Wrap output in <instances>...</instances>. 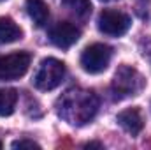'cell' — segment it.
I'll use <instances>...</instances> for the list:
<instances>
[{"label": "cell", "instance_id": "obj_15", "mask_svg": "<svg viewBox=\"0 0 151 150\" xmlns=\"http://www.w3.org/2000/svg\"><path fill=\"white\" fill-rule=\"evenodd\" d=\"M0 2H2V0H0Z\"/></svg>", "mask_w": 151, "mask_h": 150}, {"label": "cell", "instance_id": "obj_13", "mask_svg": "<svg viewBox=\"0 0 151 150\" xmlns=\"http://www.w3.org/2000/svg\"><path fill=\"white\" fill-rule=\"evenodd\" d=\"M12 149H19V150H23V149H40V145L39 143H35L34 140H18V141H14L12 143Z\"/></svg>", "mask_w": 151, "mask_h": 150}, {"label": "cell", "instance_id": "obj_3", "mask_svg": "<svg viewBox=\"0 0 151 150\" xmlns=\"http://www.w3.org/2000/svg\"><path fill=\"white\" fill-rule=\"evenodd\" d=\"M63 78H65V64L58 58L49 57L39 64L37 73L34 76V85L39 90L49 92V90H55L56 87H60Z\"/></svg>", "mask_w": 151, "mask_h": 150}, {"label": "cell", "instance_id": "obj_10", "mask_svg": "<svg viewBox=\"0 0 151 150\" xmlns=\"http://www.w3.org/2000/svg\"><path fill=\"white\" fill-rule=\"evenodd\" d=\"M27 12L37 27L46 25L49 18V7L44 0H27Z\"/></svg>", "mask_w": 151, "mask_h": 150}, {"label": "cell", "instance_id": "obj_7", "mask_svg": "<svg viewBox=\"0 0 151 150\" xmlns=\"http://www.w3.org/2000/svg\"><path fill=\"white\" fill-rule=\"evenodd\" d=\"M79 37H81V30L74 23H69V21H62V23L55 25L49 32L51 42L58 48H70L72 44L79 41Z\"/></svg>", "mask_w": 151, "mask_h": 150}, {"label": "cell", "instance_id": "obj_9", "mask_svg": "<svg viewBox=\"0 0 151 150\" xmlns=\"http://www.w3.org/2000/svg\"><path fill=\"white\" fill-rule=\"evenodd\" d=\"M21 37L23 30L19 28V25L7 16H0V44H11Z\"/></svg>", "mask_w": 151, "mask_h": 150}, {"label": "cell", "instance_id": "obj_6", "mask_svg": "<svg viewBox=\"0 0 151 150\" xmlns=\"http://www.w3.org/2000/svg\"><path fill=\"white\" fill-rule=\"evenodd\" d=\"M99 30L106 36H113V37H118V36H123L128 32L130 25H132V20L128 14L121 12V11H114V9H106L100 12L99 16Z\"/></svg>", "mask_w": 151, "mask_h": 150}, {"label": "cell", "instance_id": "obj_2", "mask_svg": "<svg viewBox=\"0 0 151 150\" xmlns=\"http://www.w3.org/2000/svg\"><path fill=\"white\" fill-rule=\"evenodd\" d=\"M146 81L142 74L130 67V66H121L113 78V94L116 99H125V97H132L137 95L142 88H144Z\"/></svg>", "mask_w": 151, "mask_h": 150}, {"label": "cell", "instance_id": "obj_5", "mask_svg": "<svg viewBox=\"0 0 151 150\" xmlns=\"http://www.w3.org/2000/svg\"><path fill=\"white\" fill-rule=\"evenodd\" d=\"M30 62L32 57L27 51H16L0 57V79H19L28 71Z\"/></svg>", "mask_w": 151, "mask_h": 150}, {"label": "cell", "instance_id": "obj_12", "mask_svg": "<svg viewBox=\"0 0 151 150\" xmlns=\"http://www.w3.org/2000/svg\"><path fill=\"white\" fill-rule=\"evenodd\" d=\"M63 5L77 18H86L91 12V2L90 0H63Z\"/></svg>", "mask_w": 151, "mask_h": 150}, {"label": "cell", "instance_id": "obj_11", "mask_svg": "<svg viewBox=\"0 0 151 150\" xmlns=\"http://www.w3.org/2000/svg\"><path fill=\"white\" fill-rule=\"evenodd\" d=\"M16 103H18V92L14 88H2L0 90V117L12 115Z\"/></svg>", "mask_w": 151, "mask_h": 150}, {"label": "cell", "instance_id": "obj_1", "mask_svg": "<svg viewBox=\"0 0 151 150\" xmlns=\"http://www.w3.org/2000/svg\"><path fill=\"white\" fill-rule=\"evenodd\" d=\"M99 110V97L86 88H70L56 103L58 115L70 125L88 124Z\"/></svg>", "mask_w": 151, "mask_h": 150}, {"label": "cell", "instance_id": "obj_8", "mask_svg": "<svg viewBox=\"0 0 151 150\" xmlns=\"http://www.w3.org/2000/svg\"><path fill=\"white\" fill-rule=\"evenodd\" d=\"M116 120H118V124H119L128 134H132V136H137V134L142 131V127H144V118H142V115H141V111H139L137 108L123 110L121 113H118Z\"/></svg>", "mask_w": 151, "mask_h": 150}, {"label": "cell", "instance_id": "obj_14", "mask_svg": "<svg viewBox=\"0 0 151 150\" xmlns=\"http://www.w3.org/2000/svg\"><path fill=\"white\" fill-rule=\"evenodd\" d=\"M106 2H107V0H106Z\"/></svg>", "mask_w": 151, "mask_h": 150}, {"label": "cell", "instance_id": "obj_4", "mask_svg": "<svg viewBox=\"0 0 151 150\" xmlns=\"http://www.w3.org/2000/svg\"><path fill=\"white\" fill-rule=\"evenodd\" d=\"M113 58V48L102 42H95L84 48L81 53V67L90 74H100L107 69Z\"/></svg>", "mask_w": 151, "mask_h": 150}]
</instances>
